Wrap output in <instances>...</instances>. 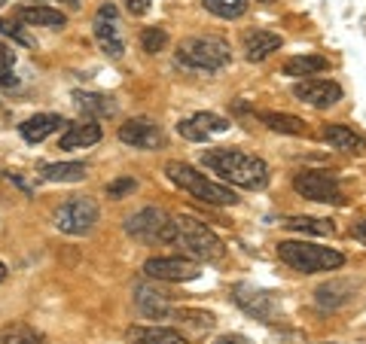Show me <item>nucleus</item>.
Masks as SVG:
<instances>
[{"label": "nucleus", "instance_id": "nucleus-1", "mask_svg": "<svg viewBox=\"0 0 366 344\" xmlns=\"http://www.w3.org/2000/svg\"><path fill=\"white\" fill-rule=\"evenodd\" d=\"M214 174H220L226 183L242 189H262L269 183V165L259 156H250L242 150H208L202 156Z\"/></svg>", "mask_w": 366, "mask_h": 344}, {"label": "nucleus", "instance_id": "nucleus-2", "mask_svg": "<svg viewBox=\"0 0 366 344\" xmlns=\"http://www.w3.org/2000/svg\"><path fill=\"white\" fill-rule=\"evenodd\" d=\"M171 244L180 247L183 253H187V259H192V262H217V259H223V253H226L223 241L217 238L204 223L192 220V216H177L174 220Z\"/></svg>", "mask_w": 366, "mask_h": 344}, {"label": "nucleus", "instance_id": "nucleus-3", "mask_svg": "<svg viewBox=\"0 0 366 344\" xmlns=\"http://www.w3.org/2000/svg\"><path fill=\"white\" fill-rule=\"evenodd\" d=\"M281 262H287L300 274H320V271H336L345 265V256L333 247H320L312 241H281L278 244Z\"/></svg>", "mask_w": 366, "mask_h": 344}, {"label": "nucleus", "instance_id": "nucleus-4", "mask_svg": "<svg viewBox=\"0 0 366 344\" xmlns=\"http://www.w3.org/2000/svg\"><path fill=\"white\" fill-rule=\"evenodd\" d=\"M165 174L168 180L174 183V186H180L183 192H189L196 201L202 204H217V208H223V204H235V192L223 186V183L211 180L208 174H202V171H196L192 165H183V162H168L165 165Z\"/></svg>", "mask_w": 366, "mask_h": 344}, {"label": "nucleus", "instance_id": "nucleus-5", "mask_svg": "<svg viewBox=\"0 0 366 344\" xmlns=\"http://www.w3.org/2000/svg\"><path fill=\"white\" fill-rule=\"evenodd\" d=\"M232 61V49L220 37H187L177 46V64L189 67V71L217 74Z\"/></svg>", "mask_w": 366, "mask_h": 344}, {"label": "nucleus", "instance_id": "nucleus-6", "mask_svg": "<svg viewBox=\"0 0 366 344\" xmlns=\"http://www.w3.org/2000/svg\"><path fill=\"white\" fill-rule=\"evenodd\" d=\"M98 204L89 195H74L71 201H64L59 211H55V228L64 235H89L92 228L98 226Z\"/></svg>", "mask_w": 366, "mask_h": 344}, {"label": "nucleus", "instance_id": "nucleus-7", "mask_svg": "<svg viewBox=\"0 0 366 344\" xmlns=\"http://www.w3.org/2000/svg\"><path fill=\"white\" fill-rule=\"evenodd\" d=\"M125 232L137 241H150V244H171V235H174V220L162 211V208H144L132 213L125 220Z\"/></svg>", "mask_w": 366, "mask_h": 344}, {"label": "nucleus", "instance_id": "nucleus-8", "mask_svg": "<svg viewBox=\"0 0 366 344\" xmlns=\"http://www.w3.org/2000/svg\"><path fill=\"white\" fill-rule=\"evenodd\" d=\"M293 189L296 195H302L308 201L317 204H342V186L339 177L330 171H300L293 177Z\"/></svg>", "mask_w": 366, "mask_h": 344}, {"label": "nucleus", "instance_id": "nucleus-9", "mask_svg": "<svg viewBox=\"0 0 366 344\" xmlns=\"http://www.w3.org/2000/svg\"><path fill=\"white\" fill-rule=\"evenodd\" d=\"M92 31H95V40L101 46V52L107 59H122L125 55V43H122V31H119V13L117 4H101V9L92 19Z\"/></svg>", "mask_w": 366, "mask_h": 344}, {"label": "nucleus", "instance_id": "nucleus-10", "mask_svg": "<svg viewBox=\"0 0 366 344\" xmlns=\"http://www.w3.org/2000/svg\"><path fill=\"white\" fill-rule=\"evenodd\" d=\"M144 274L153 280H165V283H187L199 278L202 265L187 256H153L144 262Z\"/></svg>", "mask_w": 366, "mask_h": 344}, {"label": "nucleus", "instance_id": "nucleus-11", "mask_svg": "<svg viewBox=\"0 0 366 344\" xmlns=\"http://www.w3.org/2000/svg\"><path fill=\"white\" fill-rule=\"evenodd\" d=\"M229 295H232V302L242 308L244 314L262 320V323H274V317H278V302H274V295L259 290L254 283H235Z\"/></svg>", "mask_w": 366, "mask_h": 344}, {"label": "nucleus", "instance_id": "nucleus-12", "mask_svg": "<svg viewBox=\"0 0 366 344\" xmlns=\"http://www.w3.org/2000/svg\"><path fill=\"white\" fill-rule=\"evenodd\" d=\"M293 98L308 107L327 110L342 101V86L333 83V79H300V83L293 86Z\"/></svg>", "mask_w": 366, "mask_h": 344}, {"label": "nucleus", "instance_id": "nucleus-13", "mask_svg": "<svg viewBox=\"0 0 366 344\" xmlns=\"http://www.w3.org/2000/svg\"><path fill=\"white\" fill-rule=\"evenodd\" d=\"M119 141L125 146H134V150H159L165 134L153 119L137 116V119H129L125 125H119Z\"/></svg>", "mask_w": 366, "mask_h": 344}, {"label": "nucleus", "instance_id": "nucleus-14", "mask_svg": "<svg viewBox=\"0 0 366 344\" xmlns=\"http://www.w3.org/2000/svg\"><path fill=\"white\" fill-rule=\"evenodd\" d=\"M320 141L330 143L339 153H351V156L366 153V137L360 131L348 128V125H324V128H320Z\"/></svg>", "mask_w": 366, "mask_h": 344}, {"label": "nucleus", "instance_id": "nucleus-15", "mask_svg": "<svg viewBox=\"0 0 366 344\" xmlns=\"http://www.w3.org/2000/svg\"><path fill=\"white\" fill-rule=\"evenodd\" d=\"M134 305L147 320H165L171 314V302L162 290H153L147 283H137L134 286Z\"/></svg>", "mask_w": 366, "mask_h": 344}, {"label": "nucleus", "instance_id": "nucleus-16", "mask_svg": "<svg viewBox=\"0 0 366 344\" xmlns=\"http://www.w3.org/2000/svg\"><path fill=\"white\" fill-rule=\"evenodd\" d=\"M281 34L266 31V28H257V31H247L244 34V55L247 61H266L272 52L281 49Z\"/></svg>", "mask_w": 366, "mask_h": 344}, {"label": "nucleus", "instance_id": "nucleus-17", "mask_svg": "<svg viewBox=\"0 0 366 344\" xmlns=\"http://www.w3.org/2000/svg\"><path fill=\"white\" fill-rule=\"evenodd\" d=\"M101 141V125L95 119H79V122H71L67 131L61 134V150H86V146L98 143Z\"/></svg>", "mask_w": 366, "mask_h": 344}, {"label": "nucleus", "instance_id": "nucleus-18", "mask_svg": "<svg viewBox=\"0 0 366 344\" xmlns=\"http://www.w3.org/2000/svg\"><path fill=\"white\" fill-rule=\"evenodd\" d=\"M61 125H67L59 113H37V116H31L19 125V134L25 137L28 143H43L49 134H55L61 128Z\"/></svg>", "mask_w": 366, "mask_h": 344}, {"label": "nucleus", "instance_id": "nucleus-19", "mask_svg": "<svg viewBox=\"0 0 366 344\" xmlns=\"http://www.w3.org/2000/svg\"><path fill=\"white\" fill-rule=\"evenodd\" d=\"M19 19L31 28H64L67 25V16L55 6H43V4H31V6H21L19 9Z\"/></svg>", "mask_w": 366, "mask_h": 344}, {"label": "nucleus", "instance_id": "nucleus-20", "mask_svg": "<svg viewBox=\"0 0 366 344\" xmlns=\"http://www.w3.org/2000/svg\"><path fill=\"white\" fill-rule=\"evenodd\" d=\"M129 344H187V338L168 326H134L129 329Z\"/></svg>", "mask_w": 366, "mask_h": 344}, {"label": "nucleus", "instance_id": "nucleus-21", "mask_svg": "<svg viewBox=\"0 0 366 344\" xmlns=\"http://www.w3.org/2000/svg\"><path fill=\"white\" fill-rule=\"evenodd\" d=\"M351 295H354L351 283H345V280H330V283H324L315 293V299H317V305L324 308V311H336V308L351 302Z\"/></svg>", "mask_w": 366, "mask_h": 344}, {"label": "nucleus", "instance_id": "nucleus-22", "mask_svg": "<svg viewBox=\"0 0 366 344\" xmlns=\"http://www.w3.org/2000/svg\"><path fill=\"white\" fill-rule=\"evenodd\" d=\"M86 165L83 162H52V165H40V177L49 183H79L86 180Z\"/></svg>", "mask_w": 366, "mask_h": 344}, {"label": "nucleus", "instance_id": "nucleus-23", "mask_svg": "<svg viewBox=\"0 0 366 344\" xmlns=\"http://www.w3.org/2000/svg\"><path fill=\"white\" fill-rule=\"evenodd\" d=\"M74 101H76V107L86 113V119L113 116V113H117V101L107 98V95H95V91H76Z\"/></svg>", "mask_w": 366, "mask_h": 344}, {"label": "nucleus", "instance_id": "nucleus-24", "mask_svg": "<svg viewBox=\"0 0 366 344\" xmlns=\"http://www.w3.org/2000/svg\"><path fill=\"white\" fill-rule=\"evenodd\" d=\"M330 61L324 55H293V59L284 61V76H315L320 71H327Z\"/></svg>", "mask_w": 366, "mask_h": 344}, {"label": "nucleus", "instance_id": "nucleus-25", "mask_svg": "<svg viewBox=\"0 0 366 344\" xmlns=\"http://www.w3.org/2000/svg\"><path fill=\"white\" fill-rule=\"evenodd\" d=\"M43 332L34 329L28 323H21V320H16V323H6L4 329H0V344H43Z\"/></svg>", "mask_w": 366, "mask_h": 344}, {"label": "nucleus", "instance_id": "nucleus-26", "mask_svg": "<svg viewBox=\"0 0 366 344\" xmlns=\"http://www.w3.org/2000/svg\"><path fill=\"white\" fill-rule=\"evenodd\" d=\"M259 122L278 134H305V122L300 116H290V113H259Z\"/></svg>", "mask_w": 366, "mask_h": 344}, {"label": "nucleus", "instance_id": "nucleus-27", "mask_svg": "<svg viewBox=\"0 0 366 344\" xmlns=\"http://www.w3.org/2000/svg\"><path fill=\"white\" fill-rule=\"evenodd\" d=\"M290 232H302V235H333L336 226L330 220H317V216H290L287 223Z\"/></svg>", "mask_w": 366, "mask_h": 344}, {"label": "nucleus", "instance_id": "nucleus-28", "mask_svg": "<svg viewBox=\"0 0 366 344\" xmlns=\"http://www.w3.org/2000/svg\"><path fill=\"white\" fill-rule=\"evenodd\" d=\"M202 6L220 19H238V16H244V9H247L244 0H202Z\"/></svg>", "mask_w": 366, "mask_h": 344}, {"label": "nucleus", "instance_id": "nucleus-29", "mask_svg": "<svg viewBox=\"0 0 366 344\" xmlns=\"http://www.w3.org/2000/svg\"><path fill=\"white\" fill-rule=\"evenodd\" d=\"M165 43H168V31H165V28H144V31H141V46H144V52L156 55L159 49H165Z\"/></svg>", "mask_w": 366, "mask_h": 344}, {"label": "nucleus", "instance_id": "nucleus-30", "mask_svg": "<svg viewBox=\"0 0 366 344\" xmlns=\"http://www.w3.org/2000/svg\"><path fill=\"white\" fill-rule=\"evenodd\" d=\"M177 134L183 137V141H189V143H204V141L211 137L208 131H202V125H199L196 119H192V116L177 122Z\"/></svg>", "mask_w": 366, "mask_h": 344}, {"label": "nucleus", "instance_id": "nucleus-31", "mask_svg": "<svg viewBox=\"0 0 366 344\" xmlns=\"http://www.w3.org/2000/svg\"><path fill=\"white\" fill-rule=\"evenodd\" d=\"M13 67H16V52L9 49V46L0 43V83H4V86H13L16 83Z\"/></svg>", "mask_w": 366, "mask_h": 344}, {"label": "nucleus", "instance_id": "nucleus-32", "mask_svg": "<svg viewBox=\"0 0 366 344\" xmlns=\"http://www.w3.org/2000/svg\"><path fill=\"white\" fill-rule=\"evenodd\" d=\"M196 119L199 125H202V131H208V134H223V131H229V122L223 119V116H217V113H196Z\"/></svg>", "mask_w": 366, "mask_h": 344}, {"label": "nucleus", "instance_id": "nucleus-33", "mask_svg": "<svg viewBox=\"0 0 366 344\" xmlns=\"http://www.w3.org/2000/svg\"><path fill=\"white\" fill-rule=\"evenodd\" d=\"M137 189V180L134 177H117L107 183V198H125V195H132Z\"/></svg>", "mask_w": 366, "mask_h": 344}, {"label": "nucleus", "instance_id": "nucleus-34", "mask_svg": "<svg viewBox=\"0 0 366 344\" xmlns=\"http://www.w3.org/2000/svg\"><path fill=\"white\" fill-rule=\"evenodd\" d=\"M0 34H4V37H13L21 46H34V40L28 37L25 31H21V25H19V21H13V19H0Z\"/></svg>", "mask_w": 366, "mask_h": 344}, {"label": "nucleus", "instance_id": "nucleus-35", "mask_svg": "<svg viewBox=\"0 0 366 344\" xmlns=\"http://www.w3.org/2000/svg\"><path fill=\"white\" fill-rule=\"evenodd\" d=\"M125 9H129L132 16H144V13H150V0H122Z\"/></svg>", "mask_w": 366, "mask_h": 344}, {"label": "nucleus", "instance_id": "nucleus-36", "mask_svg": "<svg viewBox=\"0 0 366 344\" xmlns=\"http://www.w3.org/2000/svg\"><path fill=\"white\" fill-rule=\"evenodd\" d=\"M351 235H354V238H357V241H360V244H366V216H363V220H357V223H354V226H351Z\"/></svg>", "mask_w": 366, "mask_h": 344}, {"label": "nucleus", "instance_id": "nucleus-37", "mask_svg": "<svg viewBox=\"0 0 366 344\" xmlns=\"http://www.w3.org/2000/svg\"><path fill=\"white\" fill-rule=\"evenodd\" d=\"M214 344H254V341L244 338V335H223V338H217Z\"/></svg>", "mask_w": 366, "mask_h": 344}, {"label": "nucleus", "instance_id": "nucleus-38", "mask_svg": "<svg viewBox=\"0 0 366 344\" xmlns=\"http://www.w3.org/2000/svg\"><path fill=\"white\" fill-rule=\"evenodd\" d=\"M4 280H6V265L0 262V283H4Z\"/></svg>", "mask_w": 366, "mask_h": 344}, {"label": "nucleus", "instance_id": "nucleus-39", "mask_svg": "<svg viewBox=\"0 0 366 344\" xmlns=\"http://www.w3.org/2000/svg\"><path fill=\"white\" fill-rule=\"evenodd\" d=\"M61 4H71V6H79V0H61Z\"/></svg>", "mask_w": 366, "mask_h": 344}, {"label": "nucleus", "instance_id": "nucleus-40", "mask_svg": "<svg viewBox=\"0 0 366 344\" xmlns=\"http://www.w3.org/2000/svg\"><path fill=\"white\" fill-rule=\"evenodd\" d=\"M0 6H4V0H0Z\"/></svg>", "mask_w": 366, "mask_h": 344}]
</instances>
